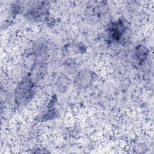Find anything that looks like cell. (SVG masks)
Returning a JSON list of instances; mask_svg holds the SVG:
<instances>
[{"label":"cell","mask_w":154,"mask_h":154,"mask_svg":"<svg viewBox=\"0 0 154 154\" xmlns=\"http://www.w3.org/2000/svg\"><path fill=\"white\" fill-rule=\"evenodd\" d=\"M35 85L30 76L25 77L17 85L15 90V101L18 105L28 102L34 96Z\"/></svg>","instance_id":"1"},{"label":"cell","mask_w":154,"mask_h":154,"mask_svg":"<svg viewBox=\"0 0 154 154\" xmlns=\"http://www.w3.org/2000/svg\"><path fill=\"white\" fill-rule=\"evenodd\" d=\"M128 26L125 22L122 20L112 22L108 31V37L111 41L115 42L125 43L128 35Z\"/></svg>","instance_id":"2"},{"label":"cell","mask_w":154,"mask_h":154,"mask_svg":"<svg viewBox=\"0 0 154 154\" xmlns=\"http://www.w3.org/2000/svg\"><path fill=\"white\" fill-rule=\"evenodd\" d=\"M94 73L90 69H82L79 71L75 76L73 83L75 87L81 89L90 87L94 79Z\"/></svg>","instance_id":"3"},{"label":"cell","mask_w":154,"mask_h":154,"mask_svg":"<svg viewBox=\"0 0 154 154\" xmlns=\"http://www.w3.org/2000/svg\"><path fill=\"white\" fill-rule=\"evenodd\" d=\"M69 82L70 80L66 74H60L56 80V87L57 91L61 93L66 92L68 88Z\"/></svg>","instance_id":"4"},{"label":"cell","mask_w":154,"mask_h":154,"mask_svg":"<svg viewBox=\"0 0 154 154\" xmlns=\"http://www.w3.org/2000/svg\"><path fill=\"white\" fill-rule=\"evenodd\" d=\"M48 51V46L43 41H37L34 43L32 47V53L38 57H43Z\"/></svg>","instance_id":"5"},{"label":"cell","mask_w":154,"mask_h":154,"mask_svg":"<svg viewBox=\"0 0 154 154\" xmlns=\"http://www.w3.org/2000/svg\"><path fill=\"white\" fill-rule=\"evenodd\" d=\"M149 54V50L144 45H138L135 48L134 57L139 64L143 63L147 58Z\"/></svg>","instance_id":"6"},{"label":"cell","mask_w":154,"mask_h":154,"mask_svg":"<svg viewBox=\"0 0 154 154\" xmlns=\"http://www.w3.org/2000/svg\"><path fill=\"white\" fill-rule=\"evenodd\" d=\"M73 49L77 53L83 54L87 51V47L82 42H77L73 45Z\"/></svg>","instance_id":"7"}]
</instances>
